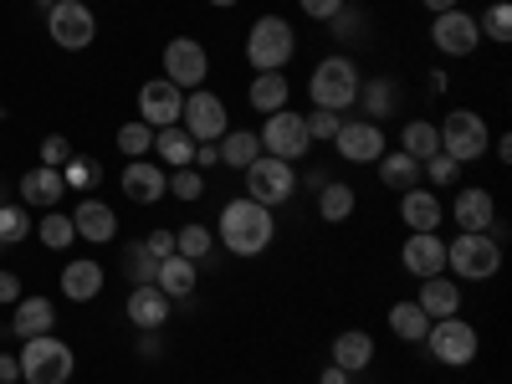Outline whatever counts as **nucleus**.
<instances>
[{
	"instance_id": "f257e3e1",
	"label": "nucleus",
	"mask_w": 512,
	"mask_h": 384,
	"mask_svg": "<svg viewBox=\"0 0 512 384\" xmlns=\"http://www.w3.org/2000/svg\"><path fill=\"white\" fill-rule=\"evenodd\" d=\"M272 241H277V216H272L267 205H256L246 195H236V200L221 205V216H216V246L226 256L251 262V256H262Z\"/></svg>"
},
{
	"instance_id": "f03ea898",
	"label": "nucleus",
	"mask_w": 512,
	"mask_h": 384,
	"mask_svg": "<svg viewBox=\"0 0 512 384\" xmlns=\"http://www.w3.org/2000/svg\"><path fill=\"white\" fill-rule=\"evenodd\" d=\"M359 62L349 57V52H333V57H323L313 72H308V98H313V108H328V113H349L354 108V98H359Z\"/></svg>"
},
{
	"instance_id": "7ed1b4c3",
	"label": "nucleus",
	"mask_w": 512,
	"mask_h": 384,
	"mask_svg": "<svg viewBox=\"0 0 512 384\" xmlns=\"http://www.w3.org/2000/svg\"><path fill=\"white\" fill-rule=\"evenodd\" d=\"M297 57V31L287 16L267 11V16H256L251 31H246V62L251 72H287V62Z\"/></svg>"
},
{
	"instance_id": "20e7f679",
	"label": "nucleus",
	"mask_w": 512,
	"mask_h": 384,
	"mask_svg": "<svg viewBox=\"0 0 512 384\" xmlns=\"http://www.w3.org/2000/svg\"><path fill=\"white\" fill-rule=\"evenodd\" d=\"M446 272L482 287V282H492L502 272V246L487 231H461V236L446 241Z\"/></svg>"
},
{
	"instance_id": "39448f33",
	"label": "nucleus",
	"mask_w": 512,
	"mask_h": 384,
	"mask_svg": "<svg viewBox=\"0 0 512 384\" xmlns=\"http://www.w3.org/2000/svg\"><path fill=\"white\" fill-rule=\"evenodd\" d=\"M436 134H441V154H451L456 164H477L492 149V128L477 108H451L436 123Z\"/></svg>"
},
{
	"instance_id": "423d86ee",
	"label": "nucleus",
	"mask_w": 512,
	"mask_h": 384,
	"mask_svg": "<svg viewBox=\"0 0 512 384\" xmlns=\"http://www.w3.org/2000/svg\"><path fill=\"white\" fill-rule=\"evenodd\" d=\"M16 359H21V379H26V384H67V379H72V369H77L72 344H62L57 333L26 338Z\"/></svg>"
},
{
	"instance_id": "0eeeda50",
	"label": "nucleus",
	"mask_w": 512,
	"mask_h": 384,
	"mask_svg": "<svg viewBox=\"0 0 512 384\" xmlns=\"http://www.w3.org/2000/svg\"><path fill=\"white\" fill-rule=\"evenodd\" d=\"M420 344H425V354H431L436 364L466 369L482 354V333H477V323H466V318H436L431 328H425Z\"/></svg>"
},
{
	"instance_id": "6e6552de",
	"label": "nucleus",
	"mask_w": 512,
	"mask_h": 384,
	"mask_svg": "<svg viewBox=\"0 0 512 384\" xmlns=\"http://www.w3.org/2000/svg\"><path fill=\"white\" fill-rule=\"evenodd\" d=\"M241 175H246V200L267 205V210H277L297 195V164H287L277 154H262L256 164H246Z\"/></svg>"
},
{
	"instance_id": "1a4fd4ad",
	"label": "nucleus",
	"mask_w": 512,
	"mask_h": 384,
	"mask_svg": "<svg viewBox=\"0 0 512 384\" xmlns=\"http://www.w3.org/2000/svg\"><path fill=\"white\" fill-rule=\"evenodd\" d=\"M159 67H164V77L175 82L180 93H195V88H205V77H210V52H205V41H195V36H169Z\"/></svg>"
},
{
	"instance_id": "9d476101",
	"label": "nucleus",
	"mask_w": 512,
	"mask_h": 384,
	"mask_svg": "<svg viewBox=\"0 0 512 384\" xmlns=\"http://www.w3.org/2000/svg\"><path fill=\"white\" fill-rule=\"evenodd\" d=\"M256 139H262V154H277V159H287V164L308 159V149H313L303 113H292V108L267 113V118H262V128H256Z\"/></svg>"
},
{
	"instance_id": "9b49d317",
	"label": "nucleus",
	"mask_w": 512,
	"mask_h": 384,
	"mask_svg": "<svg viewBox=\"0 0 512 384\" xmlns=\"http://www.w3.org/2000/svg\"><path fill=\"white\" fill-rule=\"evenodd\" d=\"M180 128H185V134H190L195 144H221V134L231 128L226 98H221V93H210V88H195V93H185Z\"/></svg>"
},
{
	"instance_id": "f8f14e48",
	"label": "nucleus",
	"mask_w": 512,
	"mask_h": 384,
	"mask_svg": "<svg viewBox=\"0 0 512 384\" xmlns=\"http://www.w3.org/2000/svg\"><path fill=\"white\" fill-rule=\"evenodd\" d=\"M47 31L62 52H88L98 41V16L82 6V0H57V6L47 11Z\"/></svg>"
},
{
	"instance_id": "ddd939ff",
	"label": "nucleus",
	"mask_w": 512,
	"mask_h": 384,
	"mask_svg": "<svg viewBox=\"0 0 512 384\" xmlns=\"http://www.w3.org/2000/svg\"><path fill=\"white\" fill-rule=\"evenodd\" d=\"M333 149H338L344 164H379V154L390 149V139H384V123L344 113V123H338V134H333Z\"/></svg>"
},
{
	"instance_id": "4468645a",
	"label": "nucleus",
	"mask_w": 512,
	"mask_h": 384,
	"mask_svg": "<svg viewBox=\"0 0 512 384\" xmlns=\"http://www.w3.org/2000/svg\"><path fill=\"white\" fill-rule=\"evenodd\" d=\"M431 47H436L441 57H472V52L482 47L477 16H472V11H461V6L431 16Z\"/></svg>"
},
{
	"instance_id": "2eb2a0df",
	"label": "nucleus",
	"mask_w": 512,
	"mask_h": 384,
	"mask_svg": "<svg viewBox=\"0 0 512 384\" xmlns=\"http://www.w3.org/2000/svg\"><path fill=\"white\" fill-rule=\"evenodd\" d=\"M400 267L420 282V277H441L446 272V241L441 231H410L400 241Z\"/></svg>"
},
{
	"instance_id": "dca6fc26",
	"label": "nucleus",
	"mask_w": 512,
	"mask_h": 384,
	"mask_svg": "<svg viewBox=\"0 0 512 384\" xmlns=\"http://www.w3.org/2000/svg\"><path fill=\"white\" fill-rule=\"evenodd\" d=\"M180 108H185V93L169 77H149L144 88H139V123H149V128L180 123Z\"/></svg>"
},
{
	"instance_id": "f3484780",
	"label": "nucleus",
	"mask_w": 512,
	"mask_h": 384,
	"mask_svg": "<svg viewBox=\"0 0 512 384\" xmlns=\"http://www.w3.org/2000/svg\"><path fill=\"white\" fill-rule=\"evenodd\" d=\"M72 231H77V241H88V246H108L118 236V210L108 200H98V195H82L72 205Z\"/></svg>"
},
{
	"instance_id": "a211bd4d",
	"label": "nucleus",
	"mask_w": 512,
	"mask_h": 384,
	"mask_svg": "<svg viewBox=\"0 0 512 384\" xmlns=\"http://www.w3.org/2000/svg\"><path fill=\"white\" fill-rule=\"evenodd\" d=\"M118 185H123V195L134 200V205H154V200L169 195V169L159 159H128Z\"/></svg>"
},
{
	"instance_id": "6ab92c4d",
	"label": "nucleus",
	"mask_w": 512,
	"mask_h": 384,
	"mask_svg": "<svg viewBox=\"0 0 512 384\" xmlns=\"http://www.w3.org/2000/svg\"><path fill=\"white\" fill-rule=\"evenodd\" d=\"M103 282H108V272H103L98 256H72V262L62 267V277H57L67 303H93V297L103 292Z\"/></svg>"
},
{
	"instance_id": "aec40b11",
	"label": "nucleus",
	"mask_w": 512,
	"mask_h": 384,
	"mask_svg": "<svg viewBox=\"0 0 512 384\" xmlns=\"http://www.w3.org/2000/svg\"><path fill=\"white\" fill-rule=\"evenodd\" d=\"M354 108H359L369 123L395 118V113H400V82H395L390 72H374V77H364V82H359V98H354Z\"/></svg>"
},
{
	"instance_id": "412c9836",
	"label": "nucleus",
	"mask_w": 512,
	"mask_h": 384,
	"mask_svg": "<svg viewBox=\"0 0 512 384\" xmlns=\"http://www.w3.org/2000/svg\"><path fill=\"white\" fill-rule=\"evenodd\" d=\"M441 221H446V210H441V190L415 185V190H405V195H400V226H405V231H441Z\"/></svg>"
},
{
	"instance_id": "4be33fe9",
	"label": "nucleus",
	"mask_w": 512,
	"mask_h": 384,
	"mask_svg": "<svg viewBox=\"0 0 512 384\" xmlns=\"http://www.w3.org/2000/svg\"><path fill=\"white\" fill-rule=\"evenodd\" d=\"M451 221H456V231H487V226L497 221V195L482 190V185L456 190V200H451Z\"/></svg>"
},
{
	"instance_id": "5701e85b",
	"label": "nucleus",
	"mask_w": 512,
	"mask_h": 384,
	"mask_svg": "<svg viewBox=\"0 0 512 384\" xmlns=\"http://www.w3.org/2000/svg\"><path fill=\"white\" fill-rule=\"evenodd\" d=\"M169 297L154 287V282H144V287H134L128 292V303H123V313H128V323H134L139 333H159L164 323H169Z\"/></svg>"
},
{
	"instance_id": "b1692460",
	"label": "nucleus",
	"mask_w": 512,
	"mask_h": 384,
	"mask_svg": "<svg viewBox=\"0 0 512 384\" xmlns=\"http://www.w3.org/2000/svg\"><path fill=\"white\" fill-rule=\"evenodd\" d=\"M415 303H420V313L425 318H456L461 313V287H456V277H420V292H415Z\"/></svg>"
},
{
	"instance_id": "393cba45",
	"label": "nucleus",
	"mask_w": 512,
	"mask_h": 384,
	"mask_svg": "<svg viewBox=\"0 0 512 384\" xmlns=\"http://www.w3.org/2000/svg\"><path fill=\"white\" fill-rule=\"evenodd\" d=\"M67 195V180H62V169H47V164H36L21 175V205L31 210H57V200Z\"/></svg>"
},
{
	"instance_id": "a878e982",
	"label": "nucleus",
	"mask_w": 512,
	"mask_h": 384,
	"mask_svg": "<svg viewBox=\"0 0 512 384\" xmlns=\"http://www.w3.org/2000/svg\"><path fill=\"white\" fill-rule=\"evenodd\" d=\"M57 328V308H52V297H21V303L11 308V333L21 338V344H26V338H41V333H52Z\"/></svg>"
},
{
	"instance_id": "bb28decb",
	"label": "nucleus",
	"mask_w": 512,
	"mask_h": 384,
	"mask_svg": "<svg viewBox=\"0 0 512 384\" xmlns=\"http://www.w3.org/2000/svg\"><path fill=\"white\" fill-rule=\"evenodd\" d=\"M328 364L349 369V374H364V369L374 364V333H364V328H344V333L333 338V349H328Z\"/></svg>"
},
{
	"instance_id": "cd10ccee",
	"label": "nucleus",
	"mask_w": 512,
	"mask_h": 384,
	"mask_svg": "<svg viewBox=\"0 0 512 384\" xmlns=\"http://www.w3.org/2000/svg\"><path fill=\"white\" fill-rule=\"evenodd\" d=\"M195 262H190V256H164V262L154 267V287L169 297V303H185V297H195Z\"/></svg>"
},
{
	"instance_id": "c85d7f7f",
	"label": "nucleus",
	"mask_w": 512,
	"mask_h": 384,
	"mask_svg": "<svg viewBox=\"0 0 512 384\" xmlns=\"http://www.w3.org/2000/svg\"><path fill=\"white\" fill-rule=\"evenodd\" d=\"M246 103L262 113V118L277 113V108H287V103H292V82H287V72H251Z\"/></svg>"
},
{
	"instance_id": "c756f323",
	"label": "nucleus",
	"mask_w": 512,
	"mask_h": 384,
	"mask_svg": "<svg viewBox=\"0 0 512 384\" xmlns=\"http://www.w3.org/2000/svg\"><path fill=\"white\" fill-rule=\"evenodd\" d=\"M374 169H379V185L395 190V195H405V190L420 185V159H410L405 149H384Z\"/></svg>"
},
{
	"instance_id": "7c9ffc66",
	"label": "nucleus",
	"mask_w": 512,
	"mask_h": 384,
	"mask_svg": "<svg viewBox=\"0 0 512 384\" xmlns=\"http://www.w3.org/2000/svg\"><path fill=\"white\" fill-rule=\"evenodd\" d=\"M164 169H185L195 164V139L185 134L180 123H169V128H154V149H149Z\"/></svg>"
},
{
	"instance_id": "2f4dec72",
	"label": "nucleus",
	"mask_w": 512,
	"mask_h": 384,
	"mask_svg": "<svg viewBox=\"0 0 512 384\" xmlns=\"http://www.w3.org/2000/svg\"><path fill=\"white\" fill-rule=\"evenodd\" d=\"M359 210V190L354 185H344V180H328L323 190H318V221H328V226H344L349 216Z\"/></svg>"
},
{
	"instance_id": "473e14b6",
	"label": "nucleus",
	"mask_w": 512,
	"mask_h": 384,
	"mask_svg": "<svg viewBox=\"0 0 512 384\" xmlns=\"http://www.w3.org/2000/svg\"><path fill=\"white\" fill-rule=\"evenodd\" d=\"M216 149H221V164L226 169H246V164L262 159V139H256V128H226Z\"/></svg>"
},
{
	"instance_id": "72a5a7b5",
	"label": "nucleus",
	"mask_w": 512,
	"mask_h": 384,
	"mask_svg": "<svg viewBox=\"0 0 512 384\" xmlns=\"http://www.w3.org/2000/svg\"><path fill=\"white\" fill-rule=\"evenodd\" d=\"M400 149L410 154V159H431V154H441V134H436V123L431 118H410L405 128H400Z\"/></svg>"
},
{
	"instance_id": "f704fd0d",
	"label": "nucleus",
	"mask_w": 512,
	"mask_h": 384,
	"mask_svg": "<svg viewBox=\"0 0 512 384\" xmlns=\"http://www.w3.org/2000/svg\"><path fill=\"white\" fill-rule=\"evenodd\" d=\"M425 328H431V318L420 313L415 297H400V303L390 308V333H395V338H405V344H420Z\"/></svg>"
},
{
	"instance_id": "c9c22d12",
	"label": "nucleus",
	"mask_w": 512,
	"mask_h": 384,
	"mask_svg": "<svg viewBox=\"0 0 512 384\" xmlns=\"http://www.w3.org/2000/svg\"><path fill=\"white\" fill-rule=\"evenodd\" d=\"M175 251H180V256H190V262L200 267L205 256L216 251V231L200 226V221H190V226H180V231H175Z\"/></svg>"
},
{
	"instance_id": "e433bc0d",
	"label": "nucleus",
	"mask_w": 512,
	"mask_h": 384,
	"mask_svg": "<svg viewBox=\"0 0 512 384\" xmlns=\"http://www.w3.org/2000/svg\"><path fill=\"white\" fill-rule=\"evenodd\" d=\"M477 31H482V41L507 47V41H512V6H507V0H492V6L477 16Z\"/></svg>"
},
{
	"instance_id": "4c0bfd02",
	"label": "nucleus",
	"mask_w": 512,
	"mask_h": 384,
	"mask_svg": "<svg viewBox=\"0 0 512 384\" xmlns=\"http://www.w3.org/2000/svg\"><path fill=\"white\" fill-rule=\"evenodd\" d=\"M328 26H333L328 36L338 41V47H354V41H364V36H369V16H364L359 6H344V11H338Z\"/></svg>"
},
{
	"instance_id": "58836bf2",
	"label": "nucleus",
	"mask_w": 512,
	"mask_h": 384,
	"mask_svg": "<svg viewBox=\"0 0 512 384\" xmlns=\"http://www.w3.org/2000/svg\"><path fill=\"white\" fill-rule=\"evenodd\" d=\"M26 236H31V210L16 205V200H6V205H0V251L26 241Z\"/></svg>"
},
{
	"instance_id": "ea45409f",
	"label": "nucleus",
	"mask_w": 512,
	"mask_h": 384,
	"mask_svg": "<svg viewBox=\"0 0 512 384\" xmlns=\"http://www.w3.org/2000/svg\"><path fill=\"white\" fill-rule=\"evenodd\" d=\"M36 236H41V246H47V251H67V246L77 241L72 216H62V210H47V216H41V226H36Z\"/></svg>"
},
{
	"instance_id": "a19ab883",
	"label": "nucleus",
	"mask_w": 512,
	"mask_h": 384,
	"mask_svg": "<svg viewBox=\"0 0 512 384\" xmlns=\"http://www.w3.org/2000/svg\"><path fill=\"white\" fill-rule=\"evenodd\" d=\"M461 169H466V164H456L451 154H431V159L420 164V185H431V190H451V185L461 180Z\"/></svg>"
},
{
	"instance_id": "79ce46f5",
	"label": "nucleus",
	"mask_w": 512,
	"mask_h": 384,
	"mask_svg": "<svg viewBox=\"0 0 512 384\" xmlns=\"http://www.w3.org/2000/svg\"><path fill=\"white\" fill-rule=\"evenodd\" d=\"M149 149H154V128L139 123V118H128V123L118 128V154H128V159H149Z\"/></svg>"
},
{
	"instance_id": "37998d69",
	"label": "nucleus",
	"mask_w": 512,
	"mask_h": 384,
	"mask_svg": "<svg viewBox=\"0 0 512 384\" xmlns=\"http://www.w3.org/2000/svg\"><path fill=\"white\" fill-rule=\"evenodd\" d=\"M62 180H67V190L88 195V190L103 180V164H98V159H82V154H72V159L62 164Z\"/></svg>"
},
{
	"instance_id": "c03bdc74",
	"label": "nucleus",
	"mask_w": 512,
	"mask_h": 384,
	"mask_svg": "<svg viewBox=\"0 0 512 384\" xmlns=\"http://www.w3.org/2000/svg\"><path fill=\"white\" fill-rule=\"evenodd\" d=\"M154 267H159V262H154V256L144 251V241H128V246H123V277L134 282V287L154 282Z\"/></svg>"
},
{
	"instance_id": "a18cd8bd",
	"label": "nucleus",
	"mask_w": 512,
	"mask_h": 384,
	"mask_svg": "<svg viewBox=\"0 0 512 384\" xmlns=\"http://www.w3.org/2000/svg\"><path fill=\"white\" fill-rule=\"evenodd\" d=\"M169 195H175V200H200V195H205V175H200L195 164L169 169Z\"/></svg>"
},
{
	"instance_id": "49530a36",
	"label": "nucleus",
	"mask_w": 512,
	"mask_h": 384,
	"mask_svg": "<svg viewBox=\"0 0 512 384\" xmlns=\"http://www.w3.org/2000/svg\"><path fill=\"white\" fill-rule=\"evenodd\" d=\"M303 123H308V139H313V144H333V134H338V123H344V113H328V108H313V113H303Z\"/></svg>"
},
{
	"instance_id": "de8ad7c7",
	"label": "nucleus",
	"mask_w": 512,
	"mask_h": 384,
	"mask_svg": "<svg viewBox=\"0 0 512 384\" xmlns=\"http://www.w3.org/2000/svg\"><path fill=\"white\" fill-rule=\"evenodd\" d=\"M72 159V144L62 139V134H47V139H41V164H47V169H62Z\"/></svg>"
},
{
	"instance_id": "09e8293b",
	"label": "nucleus",
	"mask_w": 512,
	"mask_h": 384,
	"mask_svg": "<svg viewBox=\"0 0 512 384\" xmlns=\"http://www.w3.org/2000/svg\"><path fill=\"white\" fill-rule=\"evenodd\" d=\"M344 6H349V0H297V11H303L308 21H323V26L344 11Z\"/></svg>"
},
{
	"instance_id": "8fccbe9b",
	"label": "nucleus",
	"mask_w": 512,
	"mask_h": 384,
	"mask_svg": "<svg viewBox=\"0 0 512 384\" xmlns=\"http://www.w3.org/2000/svg\"><path fill=\"white\" fill-rule=\"evenodd\" d=\"M144 251L154 256V262H164V256H175V231H164V226H159V231H149V236H144Z\"/></svg>"
},
{
	"instance_id": "3c124183",
	"label": "nucleus",
	"mask_w": 512,
	"mask_h": 384,
	"mask_svg": "<svg viewBox=\"0 0 512 384\" xmlns=\"http://www.w3.org/2000/svg\"><path fill=\"white\" fill-rule=\"evenodd\" d=\"M21 297H26V292H21V277H16V272H0V308H16Z\"/></svg>"
},
{
	"instance_id": "603ef678",
	"label": "nucleus",
	"mask_w": 512,
	"mask_h": 384,
	"mask_svg": "<svg viewBox=\"0 0 512 384\" xmlns=\"http://www.w3.org/2000/svg\"><path fill=\"white\" fill-rule=\"evenodd\" d=\"M195 169L205 175V169H221V149L216 144H195Z\"/></svg>"
},
{
	"instance_id": "864d4df0",
	"label": "nucleus",
	"mask_w": 512,
	"mask_h": 384,
	"mask_svg": "<svg viewBox=\"0 0 512 384\" xmlns=\"http://www.w3.org/2000/svg\"><path fill=\"white\" fill-rule=\"evenodd\" d=\"M139 359H164V344H159V333H139Z\"/></svg>"
},
{
	"instance_id": "5fc2aeb1",
	"label": "nucleus",
	"mask_w": 512,
	"mask_h": 384,
	"mask_svg": "<svg viewBox=\"0 0 512 384\" xmlns=\"http://www.w3.org/2000/svg\"><path fill=\"white\" fill-rule=\"evenodd\" d=\"M318 384H354V374L338 369V364H323V369H318Z\"/></svg>"
},
{
	"instance_id": "6e6d98bb",
	"label": "nucleus",
	"mask_w": 512,
	"mask_h": 384,
	"mask_svg": "<svg viewBox=\"0 0 512 384\" xmlns=\"http://www.w3.org/2000/svg\"><path fill=\"white\" fill-rule=\"evenodd\" d=\"M21 379V359L16 354H0V384H16Z\"/></svg>"
},
{
	"instance_id": "4d7b16f0",
	"label": "nucleus",
	"mask_w": 512,
	"mask_h": 384,
	"mask_svg": "<svg viewBox=\"0 0 512 384\" xmlns=\"http://www.w3.org/2000/svg\"><path fill=\"white\" fill-rule=\"evenodd\" d=\"M420 6H425V11H431V16H441V11H456V6H461V0H420Z\"/></svg>"
},
{
	"instance_id": "13d9d810",
	"label": "nucleus",
	"mask_w": 512,
	"mask_h": 384,
	"mask_svg": "<svg viewBox=\"0 0 512 384\" xmlns=\"http://www.w3.org/2000/svg\"><path fill=\"white\" fill-rule=\"evenodd\" d=\"M446 88H451V77L436 67V72H431V93H446Z\"/></svg>"
},
{
	"instance_id": "bf43d9fd",
	"label": "nucleus",
	"mask_w": 512,
	"mask_h": 384,
	"mask_svg": "<svg viewBox=\"0 0 512 384\" xmlns=\"http://www.w3.org/2000/svg\"><path fill=\"white\" fill-rule=\"evenodd\" d=\"M210 6H216V11H231V6H241V0H210Z\"/></svg>"
},
{
	"instance_id": "052dcab7",
	"label": "nucleus",
	"mask_w": 512,
	"mask_h": 384,
	"mask_svg": "<svg viewBox=\"0 0 512 384\" xmlns=\"http://www.w3.org/2000/svg\"><path fill=\"white\" fill-rule=\"evenodd\" d=\"M31 6H41V11H52V6H57V0H31Z\"/></svg>"
},
{
	"instance_id": "680f3d73",
	"label": "nucleus",
	"mask_w": 512,
	"mask_h": 384,
	"mask_svg": "<svg viewBox=\"0 0 512 384\" xmlns=\"http://www.w3.org/2000/svg\"><path fill=\"white\" fill-rule=\"evenodd\" d=\"M0 205H6V190H0Z\"/></svg>"
},
{
	"instance_id": "e2e57ef3",
	"label": "nucleus",
	"mask_w": 512,
	"mask_h": 384,
	"mask_svg": "<svg viewBox=\"0 0 512 384\" xmlns=\"http://www.w3.org/2000/svg\"><path fill=\"white\" fill-rule=\"evenodd\" d=\"M0 123H6V108H0Z\"/></svg>"
},
{
	"instance_id": "0e129e2a",
	"label": "nucleus",
	"mask_w": 512,
	"mask_h": 384,
	"mask_svg": "<svg viewBox=\"0 0 512 384\" xmlns=\"http://www.w3.org/2000/svg\"><path fill=\"white\" fill-rule=\"evenodd\" d=\"M82 6H88V0H82Z\"/></svg>"
}]
</instances>
